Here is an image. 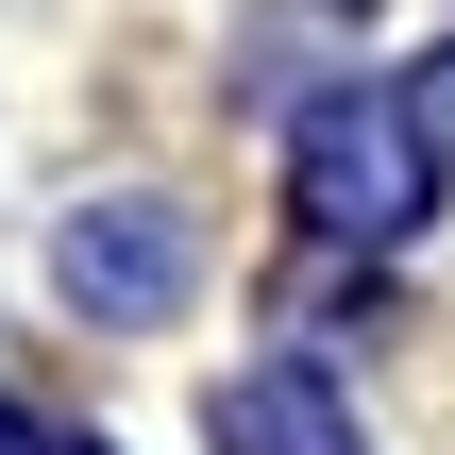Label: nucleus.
Wrapping results in <instances>:
<instances>
[{
	"label": "nucleus",
	"instance_id": "1",
	"mask_svg": "<svg viewBox=\"0 0 455 455\" xmlns=\"http://www.w3.org/2000/svg\"><path fill=\"white\" fill-rule=\"evenodd\" d=\"M287 186H304L321 236H422V203H439V135H422L388 84H338V101H304Z\"/></svg>",
	"mask_w": 455,
	"mask_h": 455
},
{
	"label": "nucleus",
	"instance_id": "3",
	"mask_svg": "<svg viewBox=\"0 0 455 455\" xmlns=\"http://www.w3.org/2000/svg\"><path fill=\"white\" fill-rule=\"evenodd\" d=\"M203 439H220V455H371L355 422H338L321 371H236V388L203 405Z\"/></svg>",
	"mask_w": 455,
	"mask_h": 455
},
{
	"label": "nucleus",
	"instance_id": "4",
	"mask_svg": "<svg viewBox=\"0 0 455 455\" xmlns=\"http://www.w3.org/2000/svg\"><path fill=\"white\" fill-rule=\"evenodd\" d=\"M0 455H84L68 422H34V405H0Z\"/></svg>",
	"mask_w": 455,
	"mask_h": 455
},
{
	"label": "nucleus",
	"instance_id": "5",
	"mask_svg": "<svg viewBox=\"0 0 455 455\" xmlns=\"http://www.w3.org/2000/svg\"><path fill=\"white\" fill-rule=\"evenodd\" d=\"M405 118H422V135H455V51H439V84H422V101H405Z\"/></svg>",
	"mask_w": 455,
	"mask_h": 455
},
{
	"label": "nucleus",
	"instance_id": "2",
	"mask_svg": "<svg viewBox=\"0 0 455 455\" xmlns=\"http://www.w3.org/2000/svg\"><path fill=\"white\" fill-rule=\"evenodd\" d=\"M51 270H68V304H101V321H169V304L203 287V253H186L169 203H84Z\"/></svg>",
	"mask_w": 455,
	"mask_h": 455
}]
</instances>
